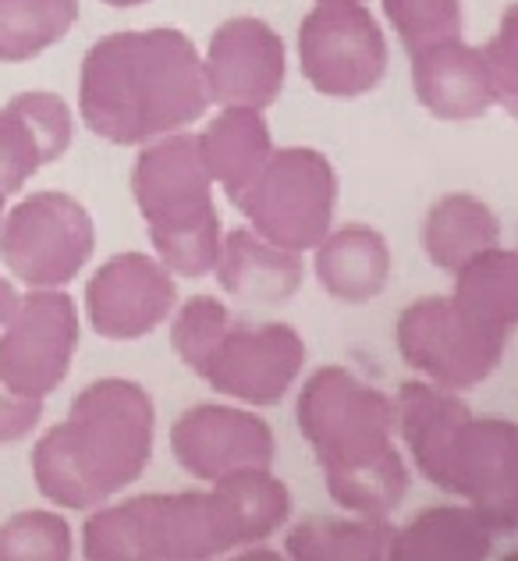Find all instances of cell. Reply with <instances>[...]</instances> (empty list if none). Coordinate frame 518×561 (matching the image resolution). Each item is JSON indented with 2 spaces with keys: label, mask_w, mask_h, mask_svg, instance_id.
Listing matches in <instances>:
<instances>
[{
  "label": "cell",
  "mask_w": 518,
  "mask_h": 561,
  "mask_svg": "<svg viewBox=\"0 0 518 561\" xmlns=\"http://www.w3.org/2000/svg\"><path fill=\"white\" fill-rule=\"evenodd\" d=\"M291 497L270 466L228 472L210 491L142 494L93 508L82 526L89 561H206L270 540Z\"/></svg>",
  "instance_id": "6da1fadb"
},
{
  "label": "cell",
  "mask_w": 518,
  "mask_h": 561,
  "mask_svg": "<svg viewBox=\"0 0 518 561\" xmlns=\"http://www.w3.org/2000/svg\"><path fill=\"white\" fill-rule=\"evenodd\" d=\"M206 103L203 57L177 28H128L89 47L79 71V111L93 136L142 146L199 122Z\"/></svg>",
  "instance_id": "7a4b0ae2"
},
{
  "label": "cell",
  "mask_w": 518,
  "mask_h": 561,
  "mask_svg": "<svg viewBox=\"0 0 518 561\" xmlns=\"http://www.w3.org/2000/svg\"><path fill=\"white\" fill-rule=\"evenodd\" d=\"M157 412L146 388L103 377L82 388L65 423L33 448V480L57 508L89 512L136 483L153 459Z\"/></svg>",
  "instance_id": "3957f363"
},
{
  "label": "cell",
  "mask_w": 518,
  "mask_h": 561,
  "mask_svg": "<svg viewBox=\"0 0 518 561\" xmlns=\"http://www.w3.org/2000/svg\"><path fill=\"white\" fill-rule=\"evenodd\" d=\"M171 345L217 394L249 405H277L306 363L302 334L295 328L234 320L210 295L182 302L171 320Z\"/></svg>",
  "instance_id": "277c9868"
},
{
  "label": "cell",
  "mask_w": 518,
  "mask_h": 561,
  "mask_svg": "<svg viewBox=\"0 0 518 561\" xmlns=\"http://www.w3.org/2000/svg\"><path fill=\"white\" fill-rule=\"evenodd\" d=\"M131 196L150 228L157 260L171 274L203 277L214 271L220 220L196 136L171 131L146 146L131 168Z\"/></svg>",
  "instance_id": "5b68a950"
},
{
  "label": "cell",
  "mask_w": 518,
  "mask_h": 561,
  "mask_svg": "<svg viewBox=\"0 0 518 561\" xmlns=\"http://www.w3.org/2000/svg\"><path fill=\"white\" fill-rule=\"evenodd\" d=\"M295 420L316 451L327 486L402 455L394 448V402L342 366H323L302 383Z\"/></svg>",
  "instance_id": "8992f818"
},
{
  "label": "cell",
  "mask_w": 518,
  "mask_h": 561,
  "mask_svg": "<svg viewBox=\"0 0 518 561\" xmlns=\"http://www.w3.org/2000/svg\"><path fill=\"white\" fill-rule=\"evenodd\" d=\"M231 203L266 242L285 245L291 253H309L331 231L337 179L323 153L309 146H288L266 157L256 179Z\"/></svg>",
  "instance_id": "52a82bcc"
},
{
  "label": "cell",
  "mask_w": 518,
  "mask_h": 561,
  "mask_svg": "<svg viewBox=\"0 0 518 561\" xmlns=\"http://www.w3.org/2000/svg\"><path fill=\"white\" fill-rule=\"evenodd\" d=\"M93 217L68 192H33L0 225V263L25 288L71 285L93 260Z\"/></svg>",
  "instance_id": "ba28073f"
},
{
  "label": "cell",
  "mask_w": 518,
  "mask_h": 561,
  "mask_svg": "<svg viewBox=\"0 0 518 561\" xmlns=\"http://www.w3.org/2000/svg\"><path fill=\"white\" fill-rule=\"evenodd\" d=\"M505 328H494L448 295L412 302L398 320V352L416 374L448 391H469L491 377L508 345Z\"/></svg>",
  "instance_id": "9c48e42d"
},
{
  "label": "cell",
  "mask_w": 518,
  "mask_h": 561,
  "mask_svg": "<svg viewBox=\"0 0 518 561\" xmlns=\"http://www.w3.org/2000/svg\"><path fill=\"white\" fill-rule=\"evenodd\" d=\"M299 65L323 96H366L388 76V39L366 4L316 0L299 28Z\"/></svg>",
  "instance_id": "30bf717a"
},
{
  "label": "cell",
  "mask_w": 518,
  "mask_h": 561,
  "mask_svg": "<svg viewBox=\"0 0 518 561\" xmlns=\"http://www.w3.org/2000/svg\"><path fill=\"white\" fill-rule=\"evenodd\" d=\"M430 483L476 508L494 534H518V423L469 412Z\"/></svg>",
  "instance_id": "8fae6325"
},
{
  "label": "cell",
  "mask_w": 518,
  "mask_h": 561,
  "mask_svg": "<svg viewBox=\"0 0 518 561\" xmlns=\"http://www.w3.org/2000/svg\"><path fill=\"white\" fill-rule=\"evenodd\" d=\"M79 306L65 288H28L0 328V377L33 398L65 383L79 348Z\"/></svg>",
  "instance_id": "7c38bea8"
},
{
  "label": "cell",
  "mask_w": 518,
  "mask_h": 561,
  "mask_svg": "<svg viewBox=\"0 0 518 561\" xmlns=\"http://www.w3.org/2000/svg\"><path fill=\"white\" fill-rule=\"evenodd\" d=\"M177 288L160 260L122 253L107 260L85 285L89 328L107 342H136L174 313Z\"/></svg>",
  "instance_id": "4fadbf2b"
},
{
  "label": "cell",
  "mask_w": 518,
  "mask_h": 561,
  "mask_svg": "<svg viewBox=\"0 0 518 561\" xmlns=\"http://www.w3.org/2000/svg\"><path fill=\"white\" fill-rule=\"evenodd\" d=\"M203 79L217 107H270L285 85V39L260 19H228L210 36Z\"/></svg>",
  "instance_id": "5bb4252c"
},
{
  "label": "cell",
  "mask_w": 518,
  "mask_h": 561,
  "mask_svg": "<svg viewBox=\"0 0 518 561\" xmlns=\"http://www.w3.org/2000/svg\"><path fill=\"white\" fill-rule=\"evenodd\" d=\"M171 455L192 480L217 483L228 472L270 466L274 431L234 405H192L171 426Z\"/></svg>",
  "instance_id": "9a60e30c"
},
{
  "label": "cell",
  "mask_w": 518,
  "mask_h": 561,
  "mask_svg": "<svg viewBox=\"0 0 518 561\" xmlns=\"http://www.w3.org/2000/svg\"><path fill=\"white\" fill-rule=\"evenodd\" d=\"M71 131V111L57 93L11 96L0 107V192L19 196L39 168L68 153Z\"/></svg>",
  "instance_id": "2e32d148"
},
{
  "label": "cell",
  "mask_w": 518,
  "mask_h": 561,
  "mask_svg": "<svg viewBox=\"0 0 518 561\" xmlns=\"http://www.w3.org/2000/svg\"><path fill=\"white\" fill-rule=\"evenodd\" d=\"M412 85L423 107L440 122H472L494 107L483 47H469L462 39L437 43L412 57Z\"/></svg>",
  "instance_id": "e0dca14e"
},
{
  "label": "cell",
  "mask_w": 518,
  "mask_h": 561,
  "mask_svg": "<svg viewBox=\"0 0 518 561\" xmlns=\"http://www.w3.org/2000/svg\"><path fill=\"white\" fill-rule=\"evenodd\" d=\"M214 271L234 299L256 306L288 302L302 288L299 253L266 242L253 228H234L228 239H220Z\"/></svg>",
  "instance_id": "ac0fdd59"
},
{
  "label": "cell",
  "mask_w": 518,
  "mask_h": 561,
  "mask_svg": "<svg viewBox=\"0 0 518 561\" xmlns=\"http://www.w3.org/2000/svg\"><path fill=\"white\" fill-rule=\"evenodd\" d=\"M313 271L323 291L342 302H369L388 285L391 274V249L383 234L369 225H345L327 231L313 249Z\"/></svg>",
  "instance_id": "d6986e66"
},
{
  "label": "cell",
  "mask_w": 518,
  "mask_h": 561,
  "mask_svg": "<svg viewBox=\"0 0 518 561\" xmlns=\"http://www.w3.org/2000/svg\"><path fill=\"white\" fill-rule=\"evenodd\" d=\"M196 146L210 182L225 185L228 199L239 196L274 153L266 117L253 107H220V114L196 136Z\"/></svg>",
  "instance_id": "ffe728a7"
},
{
  "label": "cell",
  "mask_w": 518,
  "mask_h": 561,
  "mask_svg": "<svg viewBox=\"0 0 518 561\" xmlns=\"http://www.w3.org/2000/svg\"><path fill=\"white\" fill-rule=\"evenodd\" d=\"M494 551V529L472 505L419 512L394 534L391 561H480Z\"/></svg>",
  "instance_id": "44dd1931"
},
{
  "label": "cell",
  "mask_w": 518,
  "mask_h": 561,
  "mask_svg": "<svg viewBox=\"0 0 518 561\" xmlns=\"http://www.w3.org/2000/svg\"><path fill=\"white\" fill-rule=\"evenodd\" d=\"M497 234L500 228L491 206L476 196H465V192H451V196L437 199L430 206V214H426L423 249L434 267L454 274L472 256L494 249Z\"/></svg>",
  "instance_id": "7402d4cb"
},
{
  "label": "cell",
  "mask_w": 518,
  "mask_h": 561,
  "mask_svg": "<svg viewBox=\"0 0 518 561\" xmlns=\"http://www.w3.org/2000/svg\"><path fill=\"white\" fill-rule=\"evenodd\" d=\"M398 526L377 515L355 519H302L288 529V558L299 561H380L391 558Z\"/></svg>",
  "instance_id": "603a6c76"
},
{
  "label": "cell",
  "mask_w": 518,
  "mask_h": 561,
  "mask_svg": "<svg viewBox=\"0 0 518 561\" xmlns=\"http://www.w3.org/2000/svg\"><path fill=\"white\" fill-rule=\"evenodd\" d=\"M454 299L494 328H518V249H486L454 271Z\"/></svg>",
  "instance_id": "cb8c5ba5"
},
{
  "label": "cell",
  "mask_w": 518,
  "mask_h": 561,
  "mask_svg": "<svg viewBox=\"0 0 518 561\" xmlns=\"http://www.w3.org/2000/svg\"><path fill=\"white\" fill-rule=\"evenodd\" d=\"M79 22V0H0V65L33 61Z\"/></svg>",
  "instance_id": "d4e9b609"
},
{
  "label": "cell",
  "mask_w": 518,
  "mask_h": 561,
  "mask_svg": "<svg viewBox=\"0 0 518 561\" xmlns=\"http://www.w3.org/2000/svg\"><path fill=\"white\" fill-rule=\"evenodd\" d=\"M71 554L76 537L57 512H19L0 526V561H68Z\"/></svg>",
  "instance_id": "484cf974"
},
{
  "label": "cell",
  "mask_w": 518,
  "mask_h": 561,
  "mask_svg": "<svg viewBox=\"0 0 518 561\" xmlns=\"http://www.w3.org/2000/svg\"><path fill=\"white\" fill-rule=\"evenodd\" d=\"M383 14L412 57L437 43L462 39L465 19L458 0H383Z\"/></svg>",
  "instance_id": "4316f807"
},
{
  "label": "cell",
  "mask_w": 518,
  "mask_h": 561,
  "mask_svg": "<svg viewBox=\"0 0 518 561\" xmlns=\"http://www.w3.org/2000/svg\"><path fill=\"white\" fill-rule=\"evenodd\" d=\"M486 71H491L494 103H500L518 122V0L500 14L497 33L483 47Z\"/></svg>",
  "instance_id": "83f0119b"
},
{
  "label": "cell",
  "mask_w": 518,
  "mask_h": 561,
  "mask_svg": "<svg viewBox=\"0 0 518 561\" xmlns=\"http://www.w3.org/2000/svg\"><path fill=\"white\" fill-rule=\"evenodd\" d=\"M43 420V398H33L0 377V445L28 437Z\"/></svg>",
  "instance_id": "f1b7e54d"
},
{
  "label": "cell",
  "mask_w": 518,
  "mask_h": 561,
  "mask_svg": "<svg viewBox=\"0 0 518 561\" xmlns=\"http://www.w3.org/2000/svg\"><path fill=\"white\" fill-rule=\"evenodd\" d=\"M14 302H19V291H14L11 280H8L4 274H0V328H4V323H8Z\"/></svg>",
  "instance_id": "f546056e"
},
{
  "label": "cell",
  "mask_w": 518,
  "mask_h": 561,
  "mask_svg": "<svg viewBox=\"0 0 518 561\" xmlns=\"http://www.w3.org/2000/svg\"><path fill=\"white\" fill-rule=\"evenodd\" d=\"M103 4H111V8H136V4H146V0H103Z\"/></svg>",
  "instance_id": "4dcf8cb0"
},
{
  "label": "cell",
  "mask_w": 518,
  "mask_h": 561,
  "mask_svg": "<svg viewBox=\"0 0 518 561\" xmlns=\"http://www.w3.org/2000/svg\"><path fill=\"white\" fill-rule=\"evenodd\" d=\"M4 214H8V196L0 192V225H4Z\"/></svg>",
  "instance_id": "1f68e13d"
},
{
  "label": "cell",
  "mask_w": 518,
  "mask_h": 561,
  "mask_svg": "<svg viewBox=\"0 0 518 561\" xmlns=\"http://www.w3.org/2000/svg\"><path fill=\"white\" fill-rule=\"evenodd\" d=\"M355 4H366V0H355Z\"/></svg>",
  "instance_id": "d6a6232c"
}]
</instances>
